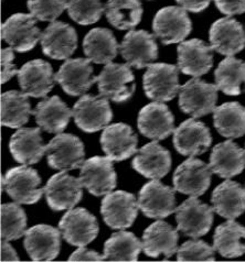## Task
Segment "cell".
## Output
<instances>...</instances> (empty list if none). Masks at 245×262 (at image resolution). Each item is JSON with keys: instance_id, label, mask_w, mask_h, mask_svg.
Instances as JSON below:
<instances>
[{"instance_id": "cell-1", "label": "cell", "mask_w": 245, "mask_h": 262, "mask_svg": "<svg viewBox=\"0 0 245 262\" xmlns=\"http://www.w3.org/2000/svg\"><path fill=\"white\" fill-rule=\"evenodd\" d=\"M218 86L194 77L180 87L179 107L193 118L214 112L218 101Z\"/></svg>"}, {"instance_id": "cell-2", "label": "cell", "mask_w": 245, "mask_h": 262, "mask_svg": "<svg viewBox=\"0 0 245 262\" xmlns=\"http://www.w3.org/2000/svg\"><path fill=\"white\" fill-rule=\"evenodd\" d=\"M179 68L167 63H151L142 77L146 96L154 101H169L180 92Z\"/></svg>"}, {"instance_id": "cell-3", "label": "cell", "mask_w": 245, "mask_h": 262, "mask_svg": "<svg viewBox=\"0 0 245 262\" xmlns=\"http://www.w3.org/2000/svg\"><path fill=\"white\" fill-rule=\"evenodd\" d=\"M129 64L109 63L96 76L100 96L115 103H124L132 98L135 93V76Z\"/></svg>"}, {"instance_id": "cell-4", "label": "cell", "mask_w": 245, "mask_h": 262, "mask_svg": "<svg viewBox=\"0 0 245 262\" xmlns=\"http://www.w3.org/2000/svg\"><path fill=\"white\" fill-rule=\"evenodd\" d=\"M46 155L51 169L64 172L81 169L85 160L83 142L71 134H57L46 145Z\"/></svg>"}, {"instance_id": "cell-5", "label": "cell", "mask_w": 245, "mask_h": 262, "mask_svg": "<svg viewBox=\"0 0 245 262\" xmlns=\"http://www.w3.org/2000/svg\"><path fill=\"white\" fill-rule=\"evenodd\" d=\"M72 112L75 125L88 134L105 129L113 119L109 99L100 95L93 96L84 94L74 104Z\"/></svg>"}, {"instance_id": "cell-6", "label": "cell", "mask_w": 245, "mask_h": 262, "mask_svg": "<svg viewBox=\"0 0 245 262\" xmlns=\"http://www.w3.org/2000/svg\"><path fill=\"white\" fill-rule=\"evenodd\" d=\"M177 229L187 237L199 238L207 235L213 224V206H209L197 198L186 200L176 210Z\"/></svg>"}, {"instance_id": "cell-7", "label": "cell", "mask_w": 245, "mask_h": 262, "mask_svg": "<svg viewBox=\"0 0 245 262\" xmlns=\"http://www.w3.org/2000/svg\"><path fill=\"white\" fill-rule=\"evenodd\" d=\"M153 30L164 46L182 42L192 30L191 20L182 7L161 8L153 20Z\"/></svg>"}, {"instance_id": "cell-8", "label": "cell", "mask_w": 245, "mask_h": 262, "mask_svg": "<svg viewBox=\"0 0 245 262\" xmlns=\"http://www.w3.org/2000/svg\"><path fill=\"white\" fill-rule=\"evenodd\" d=\"M212 170L209 164L190 157L180 164L174 173V188L190 198L203 195L211 184Z\"/></svg>"}, {"instance_id": "cell-9", "label": "cell", "mask_w": 245, "mask_h": 262, "mask_svg": "<svg viewBox=\"0 0 245 262\" xmlns=\"http://www.w3.org/2000/svg\"><path fill=\"white\" fill-rule=\"evenodd\" d=\"M59 229L68 244L85 247L97 237L99 227L94 215L88 209L78 207L70 209L63 215L59 223Z\"/></svg>"}, {"instance_id": "cell-10", "label": "cell", "mask_w": 245, "mask_h": 262, "mask_svg": "<svg viewBox=\"0 0 245 262\" xmlns=\"http://www.w3.org/2000/svg\"><path fill=\"white\" fill-rule=\"evenodd\" d=\"M138 209L136 196L125 191L106 194L100 205V213L105 224L112 229L119 230L132 226L138 215Z\"/></svg>"}, {"instance_id": "cell-11", "label": "cell", "mask_w": 245, "mask_h": 262, "mask_svg": "<svg viewBox=\"0 0 245 262\" xmlns=\"http://www.w3.org/2000/svg\"><path fill=\"white\" fill-rule=\"evenodd\" d=\"M32 14L14 13L2 25V39L17 52L31 51L41 39V31Z\"/></svg>"}, {"instance_id": "cell-12", "label": "cell", "mask_w": 245, "mask_h": 262, "mask_svg": "<svg viewBox=\"0 0 245 262\" xmlns=\"http://www.w3.org/2000/svg\"><path fill=\"white\" fill-rule=\"evenodd\" d=\"M112 160L109 157H93L85 160L81 166L80 180L92 195L105 196L116 187L117 179Z\"/></svg>"}, {"instance_id": "cell-13", "label": "cell", "mask_w": 245, "mask_h": 262, "mask_svg": "<svg viewBox=\"0 0 245 262\" xmlns=\"http://www.w3.org/2000/svg\"><path fill=\"white\" fill-rule=\"evenodd\" d=\"M6 192L19 204L32 205L45 195V188H39L41 179L38 172L27 165L12 167L6 173Z\"/></svg>"}, {"instance_id": "cell-14", "label": "cell", "mask_w": 245, "mask_h": 262, "mask_svg": "<svg viewBox=\"0 0 245 262\" xmlns=\"http://www.w3.org/2000/svg\"><path fill=\"white\" fill-rule=\"evenodd\" d=\"M176 190L153 180L145 184L138 194V206L144 215L155 220H164L176 210Z\"/></svg>"}, {"instance_id": "cell-15", "label": "cell", "mask_w": 245, "mask_h": 262, "mask_svg": "<svg viewBox=\"0 0 245 262\" xmlns=\"http://www.w3.org/2000/svg\"><path fill=\"white\" fill-rule=\"evenodd\" d=\"M43 188L48 205L55 212L72 209L83 196V186L80 180L64 171L50 178Z\"/></svg>"}, {"instance_id": "cell-16", "label": "cell", "mask_w": 245, "mask_h": 262, "mask_svg": "<svg viewBox=\"0 0 245 262\" xmlns=\"http://www.w3.org/2000/svg\"><path fill=\"white\" fill-rule=\"evenodd\" d=\"M90 59H68L54 75L63 91L70 96H83L93 84L96 83V76L93 75V67Z\"/></svg>"}, {"instance_id": "cell-17", "label": "cell", "mask_w": 245, "mask_h": 262, "mask_svg": "<svg viewBox=\"0 0 245 262\" xmlns=\"http://www.w3.org/2000/svg\"><path fill=\"white\" fill-rule=\"evenodd\" d=\"M119 52L131 67L137 70L146 68L158 57L155 35L145 30L129 31L120 43Z\"/></svg>"}, {"instance_id": "cell-18", "label": "cell", "mask_w": 245, "mask_h": 262, "mask_svg": "<svg viewBox=\"0 0 245 262\" xmlns=\"http://www.w3.org/2000/svg\"><path fill=\"white\" fill-rule=\"evenodd\" d=\"M137 125L142 136L159 141L174 134L175 117L167 105L154 101L140 109Z\"/></svg>"}, {"instance_id": "cell-19", "label": "cell", "mask_w": 245, "mask_h": 262, "mask_svg": "<svg viewBox=\"0 0 245 262\" xmlns=\"http://www.w3.org/2000/svg\"><path fill=\"white\" fill-rule=\"evenodd\" d=\"M60 229L49 225H37L27 229L24 246L33 261H52L60 253Z\"/></svg>"}, {"instance_id": "cell-20", "label": "cell", "mask_w": 245, "mask_h": 262, "mask_svg": "<svg viewBox=\"0 0 245 262\" xmlns=\"http://www.w3.org/2000/svg\"><path fill=\"white\" fill-rule=\"evenodd\" d=\"M40 41L47 56L53 60H68L77 48V33L72 26L53 21L41 33Z\"/></svg>"}, {"instance_id": "cell-21", "label": "cell", "mask_w": 245, "mask_h": 262, "mask_svg": "<svg viewBox=\"0 0 245 262\" xmlns=\"http://www.w3.org/2000/svg\"><path fill=\"white\" fill-rule=\"evenodd\" d=\"M177 52L178 68L186 75L200 77L213 67V49L200 39L180 42Z\"/></svg>"}, {"instance_id": "cell-22", "label": "cell", "mask_w": 245, "mask_h": 262, "mask_svg": "<svg viewBox=\"0 0 245 262\" xmlns=\"http://www.w3.org/2000/svg\"><path fill=\"white\" fill-rule=\"evenodd\" d=\"M212 137L203 122L194 118L185 120L174 131V145L180 155L196 157L205 154L210 148Z\"/></svg>"}, {"instance_id": "cell-23", "label": "cell", "mask_w": 245, "mask_h": 262, "mask_svg": "<svg viewBox=\"0 0 245 262\" xmlns=\"http://www.w3.org/2000/svg\"><path fill=\"white\" fill-rule=\"evenodd\" d=\"M20 89L28 96L46 98L53 90L55 77L51 64L43 60L29 61L18 72Z\"/></svg>"}, {"instance_id": "cell-24", "label": "cell", "mask_w": 245, "mask_h": 262, "mask_svg": "<svg viewBox=\"0 0 245 262\" xmlns=\"http://www.w3.org/2000/svg\"><path fill=\"white\" fill-rule=\"evenodd\" d=\"M210 46L221 55L233 56L245 48V31L239 21L226 17L212 24L209 31Z\"/></svg>"}, {"instance_id": "cell-25", "label": "cell", "mask_w": 245, "mask_h": 262, "mask_svg": "<svg viewBox=\"0 0 245 262\" xmlns=\"http://www.w3.org/2000/svg\"><path fill=\"white\" fill-rule=\"evenodd\" d=\"M138 138L124 122L107 126L100 136V145L112 161H124L137 152Z\"/></svg>"}, {"instance_id": "cell-26", "label": "cell", "mask_w": 245, "mask_h": 262, "mask_svg": "<svg viewBox=\"0 0 245 262\" xmlns=\"http://www.w3.org/2000/svg\"><path fill=\"white\" fill-rule=\"evenodd\" d=\"M134 170L150 180H160L167 176L171 169L170 152L154 140L144 145L134 158Z\"/></svg>"}, {"instance_id": "cell-27", "label": "cell", "mask_w": 245, "mask_h": 262, "mask_svg": "<svg viewBox=\"0 0 245 262\" xmlns=\"http://www.w3.org/2000/svg\"><path fill=\"white\" fill-rule=\"evenodd\" d=\"M178 229L168 223L157 221L144 231L142 251L150 258H158L164 254L170 258L178 251Z\"/></svg>"}, {"instance_id": "cell-28", "label": "cell", "mask_w": 245, "mask_h": 262, "mask_svg": "<svg viewBox=\"0 0 245 262\" xmlns=\"http://www.w3.org/2000/svg\"><path fill=\"white\" fill-rule=\"evenodd\" d=\"M46 145L41 137V128H23L10 138L9 149L12 158L24 165L41 161L46 155Z\"/></svg>"}, {"instance_id": "cell-29", "label": "cell", "mask_w": 245, "mask_h": 262, "mask_svg": "<svg viewBox=\"0 0 245 262\" xmlns=\"http://www.w3.org/2000/svg\"><path fill=\"white\" fill-rule=\"evenodd\" d=\"M211 170L222 179H231L245 169V150L232 140L215 145L210 156Z\"/></svg>"}, {"instance_id": "cell-30", "label": "cell", "mask_w": 245, "mask_h": 262, "mask_svg": "<svg viewBox=\"0 0 245 262\" xmlns=\"http://www.w3.org/2000/svg\"><path fill=\"white\" fill-rule=\"evenodd\" d=\"M37 125L49 134H61L69 125L73 112L59 97L45 98L33 111Z\"/></svg>"}, {"instance_id": "cell-31", "label": "cell", "mask_w": 245, "mask_h": 262, "mask_svg": "<svg viewBox=\"0 0 245 262\" xmlns=\"http://www.w3.org/2000/svg\"><path fill=\"white\" fill-rule=\"evenodd\" d=\"M214 212L227 220H235L245 212V188L227 180L214 188L211 196Z\"/></svg>"}, {"instance_id": "cell-32", "label": "cell", "mask_w": 245, "mask_h": 262, "mask_svg": "<svg viewBox=\"0 0 245 262\" xmlns=\"http://www.w3.org/2000/svg\"><path fill=\"white\" fill-rule=\"evenodd\" d=\"M119 46L114 33L106 28H94L84 36L83 51L96 64H109L117 56Z\"/></svg>"}, {"instance_id": "cell-33", "label": "cell", "mask_w": 245, "mask_h": 262, "mask_svg": "<svg viewBox=\"0 0 245 262\" xmlns=\"http://www.w3.org/2000/svg\"><path fill=\"white\" fill-rule=\"evenodd\" d=\"M243 238H245V227L234 220H229L215 229L213 248L228 259L241 257L245 253V245L241 243Z\"/></svg>"}, {"instance_id": "cell-34", "label": "cell", "mask_w": 245, "mask_h": 262, "mask_svg": "<svg viewBox=\"0 0 245 262\" xmlns=\"http://www.w3.org/2000/svg\"><path fill=\"white\" fill-rule=\"evenodd\" d=\"M213 122L221 136L231 139L240 138L245 135V107L236 101L215 107Z\"/></svg>"}, {"instance_id": "cell-35", "label": "cell", "mask_w": 245, "mask_h": 262, "mask_svg": "<svg viewBox=\"0 0 245 262\" xmlns=\"http://www.w3.org/2000/svg\"><path fill=\"white\" fill-rule=\"evenodd\" d=\"M29 96L23 91H9L2 94V125L21 128L33 115Z\"/></svg>"}, {"instance_id": "cell-36", "label": "cell", "mask_w": 245, "mask_h": 262, "mask_svg": "<svg viewBox=\"0 0 245 262\" xmlns=\"http://www.w3.org/2000/svg\"><path fill=\"white\" fill-rule=\"evenodd\" d=\"M107 21L118 30H133L140 23V0H109L105 5Z\"/></svg>"}, {"instance_id": "cell-37", "label": "cell", "mask_w": 245, "mask_h": 262, "mask_svg": "<svg viewBox=\"0 0 245 262\" xmlns=\"http://www.w3.org/2000/svg\"><path fill=\"white\" fill-rule=\"evenodd\" d=\"M142 250V243L133 232L120 230L106 240L104 258L107 261H137Z\"/></svg>"}, {"instance_id": "cell-38", "label": "cell", "mask_w": 245, "mask_h": 262, "mask_svg": "<svg viewBox=\"0 0 245 262\" xmlns=\"http://www.w3.org/2000/svg\"><path fill=\"white\" fill-rule=\"evenodd\" d=\"M215 85L229 96H237L242 93L241 85L245 84V62L233 56L221 61L214 72Z\"/></svg>"}, {"instance_id": "cell-39", "label": "cell", "mask_w": 245, "mask_h": 262, "mask_svg": "<svg viewBox=\"0 0 245 262\" xmlns=\"http://www.w3.org/2000/svg\"><path fill=\"white\" fill-rule=\"evenodd\" d=\"M27 216L19 203L2 205V239L12 242L26 235Z\"/></svg>"}, {"instance_id": "cell-40", "label": "cell", "mask_w": 245, "mask_h": 262, "mask_svg": "<svg viewBox=\"0 0 245 262\" xmlns=\"http://www.w3.org/2000/svg\"><path fill=\"white\" fill-rule=\"evenodd\" d=\"M68 13L76 24L90 26L97 23L105 11L100 0H69Z\"/></svg>"}, {"instance_id": "cell-41", "label": "cell", "mask_w": 245, "mask_h": 262, "mask_svg": "<svg viewBox=\"0 0 245 262\" xmlns=\"http://www.w3.org/2000/svg\"><path fill=\"white\" fill-rule=\"evenodd\" d=\"M67 0H28V9L39 21L53 23L67 9Z\"/></svg>"}, {"instance_id": "cell-42", "label": "cell", "mask_w": 245, "mask_h": 262, "mask_svg": "<svg viewBox=\"0 0 245 262\" xmlns=\"http://www.w3.org/2000/svg\"><path fill=\"white\" fill-rule=\"evenodd\" d=\"M215 249L203 240H189L178 248V261H214Z\"/></svg>"}, {"instance_id": "cell-43", "label": "cell", "mask_w": 245, "mask_h": 262, "mask_svg": "<svg viewBox=\"0 0 245 262\" xmlns=\"http://www.w3.org/2000/svg\"><path fill=\"white\" fill-rule=\"evenodd\" d=\"M14 60V54H13V49L6 48L2 49V84H5L14 76L18 75V70L16 65L13 64Z\"/></svg>"}, {"instance_id": "cell-44", "label": "cell", "mask_w": 245, "mask_h": 262, "mask_svg": "<svg viewBox=\"0 0 245 262\" xmlns=\"http://www.w3.org/2000/svg\"><path fill=\"white\" fill-rule=\"evenodd\" d=\"M217 8L228 16L245 12V0H214Z\"/></svg>"}, {"instance_id": "cell-45", "label": "cell", "mask_w": 245, "mask_h": 262, "mask_svg": "<svg viewBox=\"0 0 245 262\" xmlns=\"http://www.w3.org/2000/svg\"><path fill=\"white\" fill-rule=\"evenodd\" d=\"M105 260L104 254H99L94 250H90L85 247H80L71 254L69 261H103Z\"/></svg>"}, {"instance_id": "cell-46", "label": "cell", "mask_w": 245, "mask_h": 262, "mask_svg": "<svg viewBox=\"0 0 245 262\" xmlns=\"http://www.w3.org/2000/svg\"><path fill=\"white\" fill-rule=\"evenodd\" d=\"M176 2L187 11L198 13L206 10L211 0H176Z\"/></svg>"}, {"instance_id": "cell-47", "label": "cell", "mask_w": 245, "mask_h": 262, "mask_svg": "<svg viewBox=\"0 0 245 262\" xmlns=\"http://www.w3.org/2000/svg\"><path fill=\"white\" fill-rule=\"evenodd\" d=\"M2 261H19L18 253L12 248L8 240H2Z\"/></svg>"}]
</instances>
